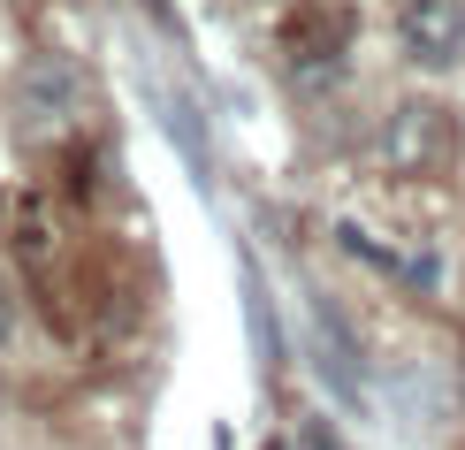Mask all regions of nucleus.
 I'll return each instance as SVG.
<instances>
[{"instance_id": "obj_1", "label": "nucleus", "mask_w": 465, "mask_h": 450, "mask_svg": "<svg viewBox=\"0 0 465 450\" xmlns=\"http://www.w3.org/2000/svg\"><path fill=\"white\" fill-rule=\"evenodd\" d=\"M84 100H92V85H84V69L69 54H31L24 76H15V130L31 145H46L84 115Z\"/></svg>"}, {"instance_id": "obj_5", "label": "nucleus", "mask_w": 465, "mask_h": 450, "mask_svg": "<svg viewBox=\"0 0 465 450\" xmlns=\"http://www.w3.org/2000/svg\"><path fill=\"white\" fill-rule=\"evenodd\" d=\"M8 328H15V298H8V283H0V344H8Z\"/></svg>"}, {"instance_id": "obj_3", "label": "nucleus", "mask_w": 465, "mask_h": 450, "mask_svg": "<svg viewBox=\"0 0 465 450\" xmlns=\"http://www.w3.org/2000/svg\"><path fill=\"white\" fill-rule=\"evenodd\" d=\"M397 38H404L412 62L458 69L465 62V0H404L397 8Z\"/></svg>"}, {"instance_id": "obj_2", "label": "nucleus", "mask_w": 465, "mask_h": 450, "mask_svg": "<svg viewBox=\"0 0 465 450\" xmlns=\"http://www.w3.org/2000/svg\"><path fill=\"white\" fill-rule=\"evenodd\" d=\"M450 153H458V123L435 100H404L390 115V130H381V161L397 175H435V168H450Z\"/></svg>"}, {"instance_id": "obj_4", "label": "nucleus", "mask_w": 465, "mask_h": 450, "mask_svg": "<svg viewBox=\"0 0 465 450\" xmlns=\"http://www.w3.org/2000/svg\"><path fill=\"white\" fill-rule=\"evenodd\" d=\"M282 46H290V62H298L305 76L336 69V46H343V15H321V8H305L298 24L282 31Z\"/></svg>"}]
</instances>
